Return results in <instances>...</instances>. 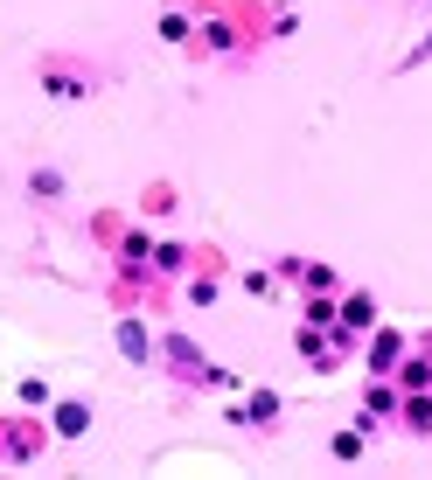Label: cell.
<instances>
[{
    "mask_svg": "<svg viewBox=\"0 0 432 480\" xmlns=\"http://www.w3.org/2000/svg\"><path fill=\"white\" fill-rule=\"evenodd\" d=\"M272 418H279V397L272 390H258V397L244 404V425H272Z\"/></svg>",
    "mask_w": 432,
    "mask_h": 480,
    "instance_id": "cell-8",
    "label": "cell"
},
{
    "mask_svg": "<svg viewBox=\"0 0 432 480\" xmlns=\"http://www.w3.org/2000/svg\"><path fill=\"white\" fill-rule=\"evenodd\" d=\"M238 49V28L223 22V14H210V22L195 28V56H230Z\"/></svg>",
    "mask_w": 432,
    "mask_h": 480,
    "instance_id": "cell-2",
    "label": "cell"
},
{
    "mask_svg": "<svg viewBox=\"0 0 432 480\" xmlns=\"http://www.w3.org/2000/svg\"><path fill=\"white\" fill-rule=\"evenodd\" d=\"M119 271H126V279H154V237H147V230L119 237Z\"/></svg>",
    "mask_w": 432,
    "mask_h": 480,
    "instance_id": "cell-1",
    "label": "cell"
},
{
    "mask_svg": "<svg viewBox=\"0 0 432 480\" xmlns=\"http://www.w3.org/2000/svg\"><path fill=\"white\" fill-rule=\"evenodd\" d=\"M335 459H363V431H342L335 439Z\"/></svg>",
    "mask_w": 432,
    "mask_h": 480,
    "instance_id": "cell-16",
    "label": "cell"
},
{
    "mask_svg": "<svg viewBox=\"0 0 432 480\" xmlns=\"http://www.w3.org/2000/svg\"><path fill=\"white\" fill-rule=\"evenodd\" d=\"M335 327L363 334V327H370V299H363V293H356V299H342V307H335Z\"/></svg>",
    "mask_w": 432,
    "mask_h": 480,
    "instance_id": "cell-6",
    "label": "cell"
},
{
    "mask_svg": "<svg viewBox=\"0 0 432 480\" xmlns=\"http://www.w3.org/2000/svg\"><path fill=\"white\" fill-rule=\"evenodd\" d=\"M119 348H126L133 362H147V327H119Z\"/></svg>",
    "mask_w": 432,
    "mask_h": 480,
    "instance_id": "cell-15",
    "label": "cell"
},
{
    "mask_svg": "<svg viewBox=\"0 0 432 480\" xmlns=\"http://www.w3.org/2000/svg\"><path fill=\"white\" fill-rule=\"evenodd\" d=\"M398 411H405V425H411V431H432V390H411Z\"/></svg>",
    "mask_w": 432,
    "mask_h": 480,
    "instance_id": "cell-5",
    "label": "cell"
},
{
    "mask_svg": "<svg viewBox=\"0 0 432 480\" xmlns=\"http://www.w3.org/2000/svg\"><path fill=\"white\" fill-rule=\"evenodd\" d=\"M398 390H391V383H377V390H370V397H363V418H398Z\"/></svg>",
    "mask_w": 432,
    "mask_h": 480,
    "instance_id": "cell-7",
    "label": "cell"
},
{
    "mask_svg": "<svg viewBox=\"0 0 432 480\" xmlns=\"http://www.w3.org/2000/svg\"><path fill=\"white\" fill-rule=\"evenodd\" d=\"M42 84L63 91V98H84V77H77V70H42Z\"/></svg>",
    "mask_w": 432,
    "mask_h": 480,
    "instance_id": "cell-11",
    "label": "cell"
},
{
    "mask_svg": "<svg viewBox=\"0 0 432 480\" xmlns=\"http://www.w3.org/2000/svg\"><path fill=\"white\" fill-rule=\"evenodd\" d=\"M300 286H307V293H335V271L328 265H300Z\"/></svg>",
    "mask_w": 432,
    "mask_h": 480,
    "instance_id": "cell-13",
    "label": "cell"
},
{
    "mask_svg": "<svg viewBox=\"0 0 432 480\" xmlns=\"http://www.w3.org/2000/svg\"><path fill=\"white\" fill-rule=\"evenodd\" d=\"M161 35H167V42H189V14H182V7H167V14H161Z\"/></svg>",
    "mask_w": 432,
    "mask_h": 480,
    "instance_id": "cell-14",
    "label": "cell"
},
{
    "mask_svg": "<svg viewBox=\"0 0 432 480\" xmlns=\"http://www.w3.org/2000/svg\"><path fill=\"white\" fill-rule=\"evenodd\" d=\"M182 265H189L182 244H154V271H182Z\"/></svg>",
    "mask_w": 432,
    "mask_h": 480,
    "instance_id": "cell-12",
    "label": "cell"
},
{
    "mask_svg": "<svg viewBox=\"0 0 432 480\" xmlns=\"http://www.w3.org/2000/svg\"><path fill=\"white\" fill-rule=\"evenodd\" d=\"M161 348H167V362H175V369H189V376H202V362H195V348L182 342V334H167Z\"/></svg>",
    "mask_w": 432,
    "mask_h": 480,
    "instance_id": "cell-9",
    "label": "cell"
},
{
    "mask_svg": "<svg viewBox=\"0 0 432 480\" xmlns=\"http://www.w3.org/2000/svg\"><path fill=\"white\" fill-rule=\"evenodd\" d=\"M426 342H432V334H426Z\"/></svg>",
    "mask_w": 432,
    "mask_h": 480,
    "instance_id": "cell-17",
    "label": "cell"
},
{
    "mask_svg": "<svg viewBox=\"0 0 432 480\" xmlns=\"http://www.w3.org/2000/svg\"><path fill=\"white\" fill-rule=\"evenodd\" d=\"M91 431V411L84 404H56V439H84Z\"/></svg>",
    "mask_w": 432,
    "mask_h": 480,
    "instance_id": "cell-4",
    "label": "cell"
},
{
    "mask_svg": "<svg viewBox=\"0 0 432 480\" xmlns=\"http://www.w3.org/2000/svg\"><path fill=\"white\" fill-rule=\"evenodd\" d=\"M398 383H405V390H432V362H398Z\"/></svg>",
    "mask_w": 432,
    "mask_h": 480,
    "instance_id": "cell-10",
    "label": "cell"
},
{
    "mask_svg": "<svg viewBox=\"0 0 432 480\" xmlns=\"http://www.w3.org/2000/svg\"><path fill=\"white\" fill-rule=\"evenodd\" d=\"M398 362H405V342H398V334L383 327L377 342H370V369H377V376H391V369H398Z\"/></svg>",
    "mask_w": 432,
    "mask_h": 480,
    "instance_id": "cell-3",
    "label": "cell"
}]
</instances>
